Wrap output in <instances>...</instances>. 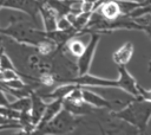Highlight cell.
<instances>
[{
    "label": "cell",
    "mask_w": 151,
    "mask_h": 135,
    "mask_svg": "<svg viewBox=\"0 0 151 135\" xmlns=\"http://www.w3.org/2000/svg\"><path fill=\"white\" fill-rule=\"evenodd\" d=\"M134 46L131 41L124 43L122 46H119L112 54V60L117 66H126L127 63L131 60L133 56Z\"/></svg>",
    "instance_id": "30bf717a"
},
{
    "label": "cell",
    "mask_w": 151,
    "mask_h": 135,
    "mask_svg": "<svg viewBox=\"0 0 151 135\" xmlns=\"http://www.w3.org/2000/svg\"><path fill=\"white\" fill-rule=\"evenodd\" d=\"M131 1H133V2H138V4H142V2H144L145 0H131Z\"/></svg>",
    "instance_id": "44dd1931"
},
{
    "label": "cell",
    "mask_w": 151,
    "mask_h": 135,
    "mask_svg": "<svg viewBox=\"0 0 151 135\" xmlns=\"http://www.w3.org/2000/svg\"><path fill=\"white\" fill-rule=\"evenodd\" d=\"M63 108V99H51L46 102V107L44 110V114L39 121V123L37 124L35 129L33 133H35L37 130H39L40 128H42L46 123H48Z\"/></svg>",
    "instance_id": "9c48e42d"
},
{
    "label": "cell",
    "mask_w": 151,
    "mask_h": 135,
    "mask_svg": "<svg viewBox=\"0 0 151 135\" xmlns=\"http://www.w3.org/2000/svg\"><path fill=\"white\" fill-rule=\"evenodd\" d=\"M39 15L41 17V21H42V30L45 32H51L57 30V19L58 15L55 14V12L48 7L46 4L40 6L39 8Z\"/></svg>",
    "instance_id": "8fae6325"
},
{
    "label": "cell",
    "mask_w": 151,
    "mask_h": 135,
    "mask_svg": "<svg viewBox=\"0 0 151 135\" xmlns=\"http://www.w3.org/2000/svg\"><path fill=\"white\" fill-rule=\"evenodd\" d=\"M81 95H83V101L91 107L98 109V110H113V103L103 96L86 89L85 86H81Z\"/></svg>",
    "instance_id": "52a82bcc"
},
{
    "label": "cell",
    "mask_w": 151,
    "mask_h": 135,
    "mask_svg": "<svg viewBox=\"0 0 151 135\" xmlns=\"http://www.w3.org/2000/svg\"><path fill=\"white\" fill-rule=\"evenodd\" d=\"M40 2L38 0H5L2 4V8H8L12 11H19L27 14L33 21L38 24V15Z\"/></svg>",
    "instance_id": "277c9868"
},
{
    "label": "cell",
    "mask_w": 151,
    "mask_h": 135,
    "mask_svg": "<svg viewBox=\"0 0 151 135\" xmlns=\"http://www.w3.org/2000/svg\"><path fill=\"white\" fill-rule=\"evenodd\" d=\"M71 26H72V22L67 18V15L58 17V19H57V30H67Z\"/></svg>",
    "instance_id": "2e32d148"
},
{
    "label": "cell",
    "mask_w": 151,
    "mask_h": 135,
    "mask_svg": "<svg viewBox=\"0 0 151 135\" xmlns=\"http://www.w3.org/2000/svg\"><path fill=\"white\" fill-rule=\"evenodd\" d=\"M64 49L67 50L72 56H74V57L78 58L83 53V51L85 50V44L80 39H78L77 37H73V38H71L66 43V45H65Z\"/></svg>",
    "instance_id": "4fadbf2b"
},
{
    "label": "cell",
    "mask_w": 151,
    "mask_h": 135,
    "mask_svg": "<svg viewBox=\"0 0 151 135\" xmlns=\"http://www.w3.org/2000/svg\"><path fill=\"white\" fill-rule=\"evenodd\" d=\"M103 1H105V0H100V1H99V4H98V6H99V5H100V4L103 2ZM98 6H97V7H98Z\"/></svg>",
    "instance_id": "7402d4cb"
},
{
    "label": "cell",
    "mask_w": 151,
    "mask_h": 135,
    "mask_svg": "<svg viewBox=\"0 0 151 135\" xmlns=\"http://www.w3.org/2000/svg\"><path fill=\"white\" fill-rule=\"evenodd\" d=\"M118 78H117V89H120L129 95L138 98V86L139 83L137 79L129 72L126 66H117Z\"/></svg>",
    "instance_id": "8992f818"
},
{
    "label": "cell",
    "mask_w": 151,
    "mask_h": 135,
    "mask_svg": "<svg viewBox=\"0 0 151 135\" xmlns=\"http://www.w3.org/2000/svg\"><path fill=\"white\" fill-rule=\"evenodd\" d=\"M90 34V40L87 43V45H85V50L83 51V53L78 57L77 60V69H78V75H84L87 73L91 69V64L98 46V43L100 40V34L97 32H91Z\"/></svg>",
    "instance_id": "3957f363"
},
{
    "label": "cell",
    "mask_w": 151,
    "mask_h": 135,
    "mask_svg": "<svg viewBox=\"0 0 151 135\" xmlns=\"http://www.w3.org/2000/svg\"><path fill=\"white\" fill-rule=\"evenodd\" d=\"M9 101L5 95V91L0 90V107H8Z\"/></svg>",
    "instance_id": "d6986e66"
},
{
    "label": "cell",
    "mask_w": 151,
    "mask_h": 135,
    "mask_svg": "<svg viewBox=\"0 0 151 135\" xmlns=\"http://www.w3.org/2000/svg\"><path fill=\"white\" fill-rule=\"evenodd\" d=\"M147 72L151 73V56L149 58V62H147Z\"/></svg>",
    "instance_id": "ffe728a7"
},
{
    "label": "cell",
    "mask_w": 151,
    "mask_h": 135,
    "mask_svg": "<svg viewBox=\"0 0 151 135\" xmlns=\"http://www.w3.org/2000/svg\"><path fill=\"white\" fill-rule=\"evenodd\" d=\"M7 130V129H21L20 124L18 123V121H13V122H8V123H2L0 124V130Z\"/></svg>",
    "instance_id": "ac0fdd59"
},
{
    "label": "cell",
    "mask_w": 151,
    "mask_h": 135,
    "mask_svg": "<svg viewBox=\"0 0 151 135\" xmlns=\"http://www.w3.org/2000/svg\"><path fill=\"white\" fill-rule=\"evenodd\" d=\"M0 70H17V66L6 52H4L0 57Z\"/></svg>",
    "instance_id": "9a60e30c"
},
{
    "label": "cell",
    "mask_w": 151,
    "mask_h": 135,
    "mask_svg": "<svg viewBox=\"0 0 151 135\" xmlns=\"http://www.w3.org/2000/svg\"><path fill=\"white\" fill-rule=\"evenodd\" d=\"M9 108L22 112V111H29L31 108V97L29 96H24V97H18L14 102H9L8 104Z\"/></svg>",
    "instance_id": "5bb4252c"
},
{
    "label": "cell",
    "mask_w": 151,
    "mask_h": 135,
    "mask_svg": "<svg viewBox=\"0 0 151 135\" xmlns=\"http://www.w3.org/2000/svg\"><path fill=\"white\" fill-rule=\"evenodd\" d=\"M105 19L112 20L122 15L120 6L118 4V0H105L103 1L97 8H96Z\"/></svg>",
    "instance_id": "7c38bea8"
},
{
    "label": "cell",
    "mask_w": 151,
    "mask_h": 135,
    "mask_svg": "<svg viewBox=\"0 0 151 135\" xmlns=\"http://www.w3.org/2000/svg\"><path fill=\"white\" fill-rule=\"evenodd\" d=\"M68 83L76 84L79 86H96V88H117V79L103 78L98 76H93L90 72L84 75H77Z\"/></svg>",
    "instance_id": "5b68a950"
},
{
    "label": "cell",
    "mask_w": 151,
    "mask_h": 135,
    "mask_svg": "<svg viewBox=\"0 0 151 135\" xmlns=\"http://www.w3.org/2000/svg\"><path fill=\"white\" fill-rule=\"evenodd\" d=\"M83 116H77L65 108L61 110L42 128L34 134H70L73 133L81 122Z\"/></svg>",
    "instance_id": "7a4b0ae2"
},
{
    "label": "cell",
    "mask_w": 151,
    "mask_h": 135,
    "mask_svg": "<svg viewBox=\"0 0 151 135\" xmlns=\"http://www.w3.org/2000/svg\"><path fill=\"white\" fill-rule=\"evenodd\" d=\"M29 97H31L29 115H31V120H32V123H33L34 129H35L37 124L39 123V121H40V118L44 114V110H45V107H46V101L40 95H38L35 91H33L29 95Z\"/></svg>",
    "instance_id": "ba28073f"
},
{
    "label": "cell",
    "mask_w": 151,
    "mask_h": 135,
    "mask_svg": "<svg viewBox=\"0 0 151 135\" xmlns=\"http://www.w3.org/2000/svg\"><path fill=\"white\" fill-rule=\"evenodd\" d=\"M111 117L133 127L137 133H145L151 120V102L136 98L124 108L111 111Z\"/></svg>",
    "instance_id": "6da1fadb"
},
{
    "label": "cell",
    "mask_w": 151,
    "mask_h": 135,
    "mask_svg": "<svg viewBox=\"0 0 151 135\" xmlns=\"http://www.w3.org/2000/svg\"><path fill=\"white\" fill-rule=\"evenodd\" d=\"M138 98L151 102V89H145L142 85L138 86Z\"/></svg>",
    "instance_id": "e0dca14e"
}]
</instances>
